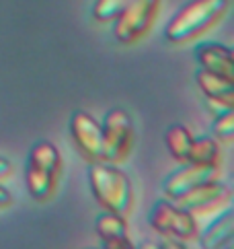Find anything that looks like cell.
I'll use <instances>...</instances> for the list:
<instances>
[{"instance_id": "cell-1", "label": "cell", "mask_w": 234, "mask_h": 249, "mask_svg": "<svg viewBox=\"0 0 234 249\" xmlns=\"http://www.w3.org/2000/svg\"><path fill=\"white\" fill-rule=\"evenodd\" d=\"M88 181L97 202L105 210L125 216L132 208L134 190L128 175L107 161H93L88 167Z\"/></svg>"}, {"instance_id": "cell-2", "label": "cell", "mask_w": 234, "mask_h": 249, "mask_svg": "<svg viewBox=\"0 0 234 249\" xmlns=\"http://www.w3.org/2000/svg\"><path fill=\"white\" fill-rule=\"evenodd\" d=\"M228 6V0H191L167 25V39L170 43H183L197 37L220 19Z\"/></svg>"}, {"instance_id": "cell-3", "label": "cell", "mask_w": 234, "mask_h": 249, "mask_svg": "<svg viewBox=\"0 0 234 249\" xmlns=\"http://www.w3.org/2000/svg\"><path fill=\"white\" fill-rule=\"evenodd\" d=\"M60 150L51 144V142H37L27 159V190H29L33 200H48L56 188V179L60 173Z\"/></svg>"}, {"instance_id": "cell-4", "label": "cell", "mask_w": 234, "mask_h": 249, "mask_svg": "<svg viewBox=\"0 0 234 249\" xmlns=\"http://www.w3.org/2000/svg\"><path fill=\"white\" fill-rule=\"evenodd\" d=\"M160 0H132L115 17L113 35L119 43H134L146 33L156 19Z\"/></svg>"}, {"instance_id": "cell-5", "label": "cell", "mask_w": 234, "mask_h": 249, "mask_svg": "<svg viewBox=\"0 0 234 249\" xmlns=\"http://www.w3.org/2000/svg\"><path fill=\"white\" fill-rule=\"evenodd\" d=\"M150 225L158 233L181 239V241H191L200 233L193 212L183 210L181 206L168 200H158L154 204V208L150 212Z\"/></svg>"}, {"instance_id": "cell-6", "label": "cell", "mask_w": 234, "mask_h": 249, "mask_svg": "<svg viewBox=\"0 0 234 249\" xmlns=\"http://www.w3.org/2000/svg\"><path fill=\"white\" fill-rule=\"evenodd\" d=\"M101 130L105 140V161H125L134 146V124L130 113L121 107L107 111Z\"/></svg>"}, {"instance_id": "cell-7", "label": "cell", "mask_w": 234, "mask_h": 249, "mask_svg": "<svg viewBox=\"0 0 234 249\" xmlns=\"http://www.w3.org/2000/svg\"><path fill=\"white\" fill-rule=\"evenodd\" d=\"M70 132L76 146L91 159V161H105V140L101 124L84 111H76L70 120Z\"/></svg>"}, {"instance_id": "cell-8", "label": "cell", "mask_w": 234, "mask_h": 249, "mask_svg": "<svg viewBox=\"0 0 234 249\" xmlns=\"http://www.w3.org/2000/svg\"><path fill=\"white\" fill-rule=\"evenodd\" d=\"M228 198H230V190L216 177V179H210L193 188L191 192L183 194L181 198L175 200V204L189 212H205V210L220 206L224 202H228Z\"/></svg>"}, {"instance_id": "cell-9", "label": "cell", "mask_w": 234, "mask_h": 249, "mask_svg": "<svg viewBox=\"0 0 234 249\" xmlns=\"http://www.w3.org/2000/svg\"><path fill=\"white\" fill-rule=\"evenodd\" d=\"M218 177V167H205V165H195L187 163L185 167L177 169V171L165 181V194L170 200L181 198L183 194L191 192L197 185H201L210 179Z\"/></svg>"}, {"instance_id": "cell-10", "label": "cell", "mask_w": 234, "mask_h": 249, "mask_svg": "<svg viewBox=\"0 0 234 249\" xmlns=\"http://www.w3.org/2000/svg\"><path fill=\"white\" fill-rule=\"evenodd\" d=\"M195 58L200 62V66L203 70H210V72H216L224 78H230L234 74L232 68V50L226 46H220V43H203V46L195 48Z\"/></svg>"}, {"instance_id": "cell-11", "label": "cell", "mask_w": 234, "mask_h": 249, "mask_svg": "<svg viewBox=\"0 0 234 249\" xmlns=\"http://www.w3.org/2000/svg\"><path fill=\"white\" fill-rule=\"evenodd\" d=\"M232 231H234V216L232 210H226L218 218H214L203 233H197V237H200V243L203 249H222L232 239Z\"/></svg>"}, {"instance_id": "cell-12", "label": "cell", "mask_w": 234, "mask_h": 249, "mask_svg": "<svg viewBox=\"0 0 234 249\" xmlns=\"http://www.w3.org/2000/svg\"><path fill=\"white\" fill-rule=\"evenodd\" d=\"M197 85H200L201 93L205 95V99H218L234 105V85L230 78H224L220 74L201 68L197 72Z\"/></svg>"}, {"instance_id": "cell-13", "label": "cell", "mask_w": 234, "mask_h": 249, "mask_svg": "<svg viewBox=\"0 0 234 249\" xmlns=\"http://www.w3.org/2000/svg\"><path fill=\"white\" fill-rule=\"evenodd\" d=\"M187 163L195 165H205V167H218L220 165V146L218 142L210 136L193 138L191 150H189Z\"/></svg>"}, {"instance_id": "cell-14", "label": "cell", "mask_w": 234, "mask_h": 249, "mask_svg": "<svg viewBox=\"0 0 234 249\" xmlns=\"http://www.w3.org/2000/svg\"><path fill=\"white\" fill-rule=\"evenodd\" d=\"M165 140H167V148L173 155V159H177L179 163H187L189 150H191V144H193L191 132L185 126H181V124H175V126L168 128Z\"/></svg>"}, {"instance_id": "cell-15", "label": "cell", "mask_w": 234, "mask_h": 249, "mask_svg": "<svg viewBox=\"0 0 234 249\" xmlns=\"http://www.w3.org/2000/svg\"><path fill=\"white\" fill-rule=\"evenodd\" d=\"M95 229L99 237L103 239H119V237H128V225L121 214H115V212H103V214L97 216Z\"/></svg>"}, {"instance_id": "cell-16", "label": "cell", "mask_w": 234, "mask_h": 249, "mask_svg": "<svg viewBox=\"0 0 234 249\" xmlns=\"http://www.w3.org/2000/svg\"><path fill=\"white\" fill-rule=\"evenodd\" d=\"M130 2L132 0H97L93 6V15L97 21H103V23L113 21Z\"/></svg>"}, {"instance_id": "cell-17", "label": "cell", "mask_w": 234, "mask_h": 249, "mask_svg": "<svg viewBox=\"0 0 234 249\" xmlns=\"http://www.w3.org/2000/svg\"><path fill=\"white\" fill-rule=\"evenodd\" d=\"M212 132L220 142L232 140V136H234V113H232V109L222 113V115H216V120L212 124Z\"/></svg>"}, {"instance_id": "cell-18", "label": "cell", "mask_w": 234, "mask_h": 249, "mask_svg": "<svg viewBox=\"0 0 234 249\" xmlns=\"http://www.w3.org/2000/svg\"><path fill=\"white\" fill-rule=\"evenodd\" d=\"M103 249H136L132 245L130 237H119V239H105Z\"/></svg>"}, {"instance_id": "cell-19", "label": "cell", "mask_w": 234, "mask_h": 249, "mask_svg": "<svg viewBox=\"0 0 234 249\" xmlns=\"http://www.w3.org/2000/svg\"><path fill=\"white\" fill-rule=\"evenodd\" d=\"M205 105H208L214 115H222V113H226V111L232 109L230 103H224V101H218V99H205Z\"/></svg>"}, {"instance_id": "cell-20", "label": "cell", "mask_w": 234, "mask_h": 249, "mask_svg": "<svg viewBox=\"0 0 234 249\" xmlns=\"http://www.w3.org/2000/svg\"><path fill=\"white\" fill-rule=\"evenodd\" d=\"M158 249H189L185 245V241H181V239H175V237H168V241L160 243Z\"/></svg>"}, {"instance_id": "cell-21", "label": "cell", "mask_w": 234, "mask_h": 249, "mask_svg": "<svg viewBox=\"0 0 234 249\" xmlns=\"http://www.w3.org/2000/svg\"><path fill=\"white\" fill-rule=\"evenodd\" d=\"M11 171H13V165L8 163L6 159L0 157V179H4V177H8V175H11Z\"/></svg>"}, {"instance_id": "cell-22", "label": "cell", "mask_w": 234, "mask_h": 249, "mask_svg": "<svg viewBox=\"0 0 234 249\" xmlns=\"http://www.w3.org/2000/svg\"><path fill=\"white\" fill-rule=\"evenodd\" d=\"M13 202V196H11V192H8L6 188H2L0 185V208H4V206H8V204Z\"/></svg>"}, {"instance_id": "cell-23", "label": "cell", "mask_w": 234, "mask_h": 249, "mask_svg": "<svg viewBox=\"0 0 234 249\" xmlns=\"http://www.w3.org/2000/svg\"><path fill=\"white\" fill-rule=\"evenodd\" d=\"M136 249H158V245L150 243V241H144V243H142V245H138Z\"/></svg>"}]
</instances>
